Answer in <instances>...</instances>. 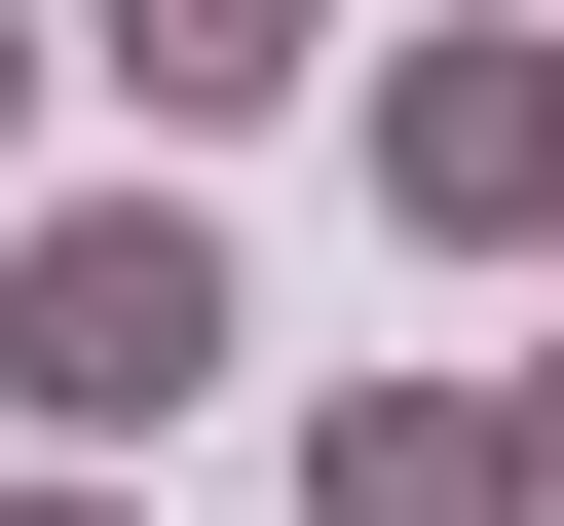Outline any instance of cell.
Wrapping results in <instances>:
<instances>
[{
    "instance_id": "3",
    "label": "cell",
    "mask_w": 564,
    "mask_h": 526,
    "mask_svg": "<svg viewBox=\"0 0 564 526\" xmlns=\"http://www.w3.org/2000/svg\"><path fill=\"white\" fill-rule=\"evenodd\" d=\"M302 526H527V376H339L302 414Z\"/></svg>"
},
{
    "instance_id": "7",
    "label": "cell",
    "mask_w": 564,
    "mask_h": 526,
    "mask_svg": "<svg viewBox=\"0 0 564 526\" xmlns=\"http://www.w3.org/2000/svg\"><path fill=\"white\" fill-rule=\"evenodd\" d=\"M527 526H564V339H527Z\"/></svg>"
},
{
    "instance_id": "4",
    "label": "cell",
    "mask_w": 564,
    "mask_h": 526,
    "mask_svg": "<svg viewBox=\"0 0 564 526\" xmlns=\"http://www.w3.org/2000/svg\"><path fill=\"white\" fill-rule=\"evenodd\" d=\"M76 76H113L151 151H226V113H302V76H339V0H76Z\"/></svg>"
},
{
    "instance_id": "1",
    "label": "cell",
    "mask_w": 564,
    "mask_h": 526,
    "mask_svg": "<svg viewBox=\"0 0 564 526\" xmlns=\"http://www.w3.org/2000/svg\"><path fill=\"white\" fill-rule=\"evenodd\" d=\"M226 376V226L188 188H0V451H151Z\"/></svg>"
},
{
    "instance_id": "6",
    "label": "cell",
    "mask_w": 564,
    "mask_h": 526,
    "mask_svg": "<svg viewBox=\"0 0 564 526\" xmlns=\"http://www.w3.org/2000/svg\"><path fill=\"white\" fill-rule=\"evenodd\" d=\"M0 526H151V489H113V451H0Z\"/></svg>"
},
{
    "instance_id": "5",
    "label": "cell",
    "mask_w": 564,
    "mask_h": 526,
    "mask_svg": "<svg viewBox=\"0 0 564 526\" xmlns=\"http://www.w3.org/2000/svg\"><path fill=\"white\" fill-rule=\"evenodd\" d=\"M39 113H76V0H0V188H39Z\"/></svg>"
},
{
    "instance_id": "2",
    "label": "cell",
    "mask_w": 564,
    "mask_h": 526,
    "mask_svg": "<svg viewBox=\"0 0 564 526\" xmlns=\"http://www.w3.org/2000/svg\"><path fill=\"white\" fill-rule=\"evenodd\" d=\"M339 113L414 263H564V39H339Z\"/></svg>"
}]
</instances>
